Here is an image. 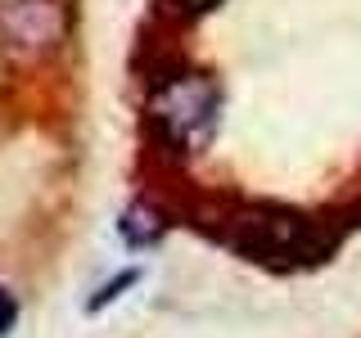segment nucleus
<instances>
[{"mask_svg":"<svg viewBox=\"0 0 361 338\" xmlns=\"http://www.w3.org/2000/svg\"><path fill=\"white\" fill-rule=\"evenodd\" d=\"M118 230H122V239H127L131 248H149V244L163 239L167 221H163V212H158V208H149V203H131V208L122 212Z\"/></svg>","mask_w":361,"mask_h":338,"instance_id":"20e7f679","label":"nucleus"},{"mask_svg":"<svg viewBox=\"0 0 361 338\" xmlns=\"http://www.w3.org/2000/svg\"><path fill=\"white\" fill-rule=\"evenodd\" d=\"M14 325H18V298H14L5 284H0V338L14 330Z\"/></svg>","mask_w":361,"mask_h":338,"instance_id":"0eeeda50","label":"nucleus"},{"mask_svg":"<svg viewBox=\"0 0 361 338\" xmlns=\"http://www.w3.org/2000/svg\"><path fill=\"white\" fill-rule=\"evenodd\" d=\"M163 5L172 9L176 18H203V14H212L221 0H163Z\"/></svg>","mask_w":361,"mask_h":338,"instance_id":"423d86ee","label":"nucleus"},{"mask_svg":"<svg viewBox=\"0 0 361 338\" xmlns=\"http://www.w3.org/2000/svg\"><path fill=\"white\" fill-rule=\"evenodd\" d=\"M221 118V86L208 73H172L149 90V122L176 154H199Z\"/></svg>","mask_w":361,"mask_h":338,"instance_id":"f03ea898","label":"nucleus"},{"mask_svg":"<svg viewBox=\"0 0 361 338\" xmlns=\"http://www.w3.org/2000/svg\"><path fill=\"white\" fill-rule=\"evenodd\" d=\"M135 280H140V270H135V266H131V270H122V275H113L109 284H99V293L86 302V311H104L109 302H118V298H122V289H131V284H135Z\"/></svg>","mask_w":361,"mask_h":338,"instance_id":"39448f33","label":"nucleus"},{"mask_svg":"<svg viewBox=\"0 0 361 338\" xmlns=\"http://www.w3.org/2000/svg\"><path fill=\"white\" fill-rule=\"evenodd\" d=\"M68 37L63 0H0V50L14 59H41Z\"/></svg>","mask_w":361,"mask_h":338,"instance_id":"7ed1b4c3","label":"nucleus"},{"mask_svg":"<svg viewBox=\"0 0 361 338\" xmlns=\"http://www.w3.org/2000/svg\"><path fill=\"white\" fill-rule=\"evenodd\" d=\"M221 244H231L248 262H267V266H302V262H321L330 253V230L321 221L302 217L289 208H271V203H253V208L231 212L221 225Z\"/></svg>","mask_w":361,"mask_h":338,"instance_id":"f257e3e1","label":"nucleus"}]
</instances>
